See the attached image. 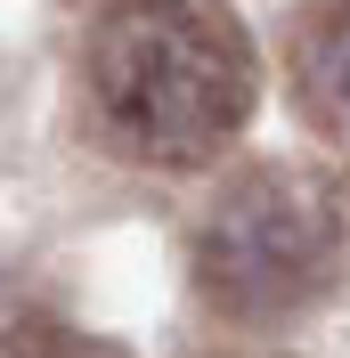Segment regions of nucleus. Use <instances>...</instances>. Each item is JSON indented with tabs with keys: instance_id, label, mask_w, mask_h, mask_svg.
Wrapping results in <instances>:
<instances>
[{
	"instance_id": "obj_1",
	"label": "nucleus",
	"mask_w": 350,
	"mask_h": 358,
	"mask_svg": "<svg viewBox=\"0 0 350 358\" xmlns=\"http://www.w3.org/2000/svg\"><path fill=\"white\" fill-rule=\"evenodd\" d=\"M90 122L139 171H204L253 122V41L220 0H106L82 41Z\"/></svg>"
},
{
	"instance_id": "obj_2",
	"label": "nucleus",
	"mask_w": 350,
	"mask_h": 358,
	"mask_svg": "<svg viewBox=\"0 0 350 358\" xmlns=\"http://www.w3.org/2000/svg\"><path fill=\"white\" fill-rule=\"evenodd\" d=\"M188 261H196V293L228 326H285L334 285L342 212L309 171L261 163L212 196Z\"/></svg>"
},
{
	"instance_id": "obj_3",
	"label": "nucleus",
	"mask_w": 350,
	"mask_h": 358,
	"mask_svg": "<svg viewBox=\"0 0 350 358\" xmlns=\"http://www.w3.org/2000/svg\"><path fill=\"white\" fill-rule=\"evenodd\" d=\"M293 90H302L309 131L350 155V0H334L326 17L302 33V57H293Z\"/></svg>"
},
{
	"instance_id": "obj_4",
	"label": "nucleus",
	"mask_w": 350,
	"mask_h": 358,
	"mask_svg": "<svg viewBox=\"0 0 350 358\" xmlns=\"http://www.w3.org/2000/svg\"><path fill=\"white\" fill-rule=\"evenodd\" d=\"M0 358H114V350L74 326H49V317H17V326H0Z\"/></svg>"
}]
</instances>
